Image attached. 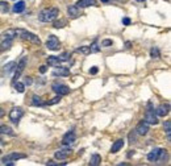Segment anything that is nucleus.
I'll list each match as a JSON object with an SVG mask.
<instances>
[{"label": "nucleus", "mask_w": 171, "mask_h": 166, "mask_svg": "<svg viewBox=\"0 0 171 166\" xmlns=\"http://www.w3.org/2000/svg\"><path fill=\"white\" fill-rule=\"evenodd\" d=\"M59 15V9L58 8H45L40 12L38 15V20L42 23H52L54 21Z\"/></svg>", "instance_id": "1"}, {"label": "nucleus", "mask_w": 171, "mask_h": 166, "mask_svg": "<svg viewBox=\"0 0 171 166\" xmlns=\"http://www.w3.org/2000/svg\"><path fill=\"white\" fill-rule=\"evenodd\" d=\"M16 37H20L21 40H25V41H29L32 44H36V45H41V40L40 37L32 33V32H28L25 29H21V28H17L16 29Z\"/></svg>", "instance_id": "2"}, {"label": "nucleus", "mask_w": 171, "mask_h": 166, "mask_svg": "<svg viewBox=\"0 0 171 166\" xmlns=\"http://www.w3.org/2000/svg\"><path fill=\"white\" fill-rule=\"evenodd\" d=\"M145 121H146L149 125L158 124L157 113H155V110L153 108V106H151V103H148V110H146V113H145Z\"/></svg>", "instance_id": "3"}, {"label": "nucleus", "mask_w": 171, "mask_h": 166, "mask_svg": "<svg viewBox=\"0 0 171 166\" xmlns=\"http://www.w3.org/2000/svg\"><path fill=\"white\" fill-rule=\"evenodd\" d=\"M27 158V154H23V153H11V154H7L5 157H3V163L4 165H13L15 161L17 159H23Z\"/></svg>", "instance_id": "4"}, {"label": "nucleus", "mask_w": 171, "mask_h": 166, "mask_svg": "<svg viewBox=\"0 0 171 166\" xmlns=\"http://www.w3.org/2000/svg\"><path fill=\"white\" fill-rule=\"evenodd\" d=\"M27 62H28V57H23V58L20 60V62L17 63V69H16V73H15V76H13V80H12V83H15L17 82V79L20 78V75L23 74V71H24V69H25V66H27Z\"/></svg>", "instance_id": "5"}, {"label": "nucleus", "mask_w": 171, "mask_h": 166, "mask_svg": "<svg viewBox=\"0 0 171 166\" xmlns=\"http://www.w3.org/2000/svg\"><path fill=\"white\" fill-rule=\"evenodd\" d=\"M46 48L49 50H59L61 48V42L58 40V37L52 34V36H49L48 38V41H46Z\"/></svg>", "instance_id": "6"}, {"label": "nucleus", "mask_w": 171, "mask_h": 166, "mask_svg": "<svg viewBox=\"0 0 171 166\" xmlns=\"http://www.w3.org/2000/svg\"><path fill=\"white\" fill-rule=\"evenodd\" d=\"M23 115H24V111L21 110V108L15 107V108H12L11 112H9V120L12 121V123H18V120L23 117Z\"/></svg>", "instance_id": "7"}, {"label": "nucleus", "mask_w": 171, "mask_h": 166, "mask_svg": "<svg viewBox=\"0 0 171 166\" xmlns=\"http://www.w3.org/2000/svg\"><path fill=\"white\" fill-rule=\"evenodd\" d=\"M53 91L55 94H58L59 96H63V95H67L68 92H70V88H68V86L66 85H62V83H54V85L52 86Z\"/></svg>", "instance_id": "8"}, {"label": "nucleus", "mask_w": 171, "mask_h": 166, "mask_svg": "<svg viewBox=\"0 0 171 166\" xmlns=\"http://www.w3.org/2000/svg\"><path fill=\"white\" fill-rule=\"evenodd\" d=\"M71 153H73V149L71 148H63V149H59V150H57L54 153V157L57 159H66L71 156Z\"/></svg>", "instance_id": "9"}, {"label": "nucleus", "mask_w": 171, "mask_h": 166, "mask_svg": "<svg viewBox=\"0 0 171 166\" xmlns=\"http://www.w3.org/2000/svg\"><path fill=\"white\" fill-rule=\"evenodd\" d=\"M75 140H77V136H75V133H74L73 131H70V132H67L66 135L63 136V138H62V144L66 145V146L73 145V144L75 143Z\"/></svg>", "instance_id": "10"}, {"label": "nucleus", "mask_w": 171, "mask_h": 166, "mask_svg": "<svg viewBox=\"0 0 171 166\" xmlns=\"http://www.w3.org/2000/svg\"><path fill=\"white\" fill-rule=\"evenodd\" d=\"M136 132H137L140 136L148 135V132H149V124H148L145 120L140 121V123H138V125H137V128H136Z\"/></svg>", "instance_id": "11"}, {"label": "nucleus", "mask_w": 171, "mask_h": 166, "mask_svg": "<svg viewBox=\"0 0 171 166\" xmlns=\"http://www.w3.org/2000/svg\"><path fill=\"white\" fill-rule=\"evenodd\" d=\"M168 112H170V104H168V103H166V104H161V106L155 110L157 116H161V117L167 116Z\"/></svg>", "instance_id": "12"}, {"label": "nucleus", "mask_w": 171, "mask_h": 166, "mask_svg": "<svg viewBox=\"0 0 171 166\" xmlns=\"http://www.w3.org/2000/svg\"><path fill=\"white\" fill-rule=\"evenodd\" d=\"M53 75L54 76H68V75H70V69H68V67H59V66H57L53 70Z\"/></svg>", "instance_id": "13"}, {"label": "nucleus", "mask_w": 171, "mask_h": 166, "mask_svg": "<svg viewBox=\"0 0 171 166\" xmlns=\"http://www.w3.org/2000/svg\"><path fill=\"white\" fill-rule=\"evenodd\" d=\"M161 148H155V149H153L151 150L149 154H148V159L150 162H157L158 159H159V156H161Z\"/></svg>", "instance_id": "14"}, {"label": "nucleus", "mask_w": 171, "mask_h": 166, "mask_svg": "<svg viewBox=\"0 0 171 166\" xmlns=\"http://www.w3.org/2000/svg\"><path fill=\"white\" fill-rule=\"evenodd\" d=\"M67 13H68V17L70 18H77L80 16V9L77 5H71V7L67 8Z\"/></svg>", "instance_id": "15"}, {"label": "nucleus", "mask_w": 171, "mask_h": 166, "mask_svg": "<svg viewBox=\"0 0 171 166\" xmlns=\"http://www.w3.org/2000/svg\"><path fill=\"white\" fill-rule=\"evenodd\" d=\"M124 141H125L124 138H118V140H116V141L113 143L112 148H111V153H117L120 149H123V146H124Z\"/></svg>", "instance_id": "16"}, {"label": "nucleus", "mask_w": 171, "mask_h": 166, "mask_svg": "<svg viewBox=\"0 0 171 166\" xmlns=\"http://www.w3.org/2000/svg\"><path fill=\"white\" fill-rule=\"evenodd\" d=\"M95 4H96L95 0H78L77 7H79V8H87V7H90V5H95Z\"/></svg>", "instance_id": "17"}, {"label": "nucleus", "mask_w": 171, "mask_h": 166, "mask_svg": "<svg viewBox=\"0 0 171 166\" xmlns=\"http://www.w3.org/2000/svg\"><path fill=\"white\" fill-rule=\"evenodd\" d=\"M12 48V40L7 38V40H3V42L0 44V52H7Z\"/></svg>", "instance_id": "18"}, {"label": "nucleus", "mask_w": 171, "mask_h": 166, "mask_svg": "<svg viewBox=\"0 0 171 166\" xmlns=\"http://www.w3.org/2000/svg\"><path fill=\"white\" fill-rule=\"evenodd\" d=\"M24 9H25V3L23 2V0L17 2V3L13 5V8H12V11H13L15 13H21V12H24Z\"/></svg>", "instance_id": "19"}, {"label": "nucleus", "mask_w": 171, "mask_h": 166, "mask_svg": "<svg viewBox=\"0 0 171 166\" xmlns=\"http://www.w3.org/2000/svg\"><path fill=\"white\" fill-rule=\"evenodd\" d=\"M48 63L50 66H53V67H57V66H61V63L62 61L58 58V57H55V55H52V57H49L48 58Z\"/></svg>", "instance_id": "20"}, {"label": "nucleus", "mask_w": 171, "mask_h": 166, "mask_svg": "<svg viewBox=\"0 0 171 166\" xmlns=\"http://www.w3.org/2000/svg\"><path fill=\"white\" fill-rule=\"evenodd\" d=\"M100 163H101V157H100V154H98V153L92 154L91 158H90V165H91V166H99Z\"/></svg>", "instance_id": "21"}, {"label": "nucleus", "mask_w": 171, "mask_h": 166, "mask_svg": "<svg viewBox=\"0 0 171 166\" xmlns=\"http://www.w3.org/2000/svg\"><path fill=\"white\" fill-rule=\"evenodd\" d=\"M13 37H16V29H8V30H5V32H3L2 33V38L3 40H7V38H13Z\"/></svg>", "instance_id": "22"}, {"label": "nucleus", "mask_w": 171, "mask_h": 166, "mask_svg": "<svg viewBox=\"0 0 171 166\" xmlns=\"http://www.w3.org/2000/svg\"><path fill=\"white\" fill-rule=\"evenodd\" d=\"M32 104L33 106H45V103H43V100L41 96H38V95H33V98H32Z\"/></svg>", "instance_id": "23"}, {"label": "nucleus", "mask_w": 171, "mask_h": 166, "mask_svg": "<svg viewBox=\"0 0 171 166\" xmlns=\"http://www.w3.org/2000/svg\"><path fill=\"white\" fill-rule=\"evenodd\" d=\"M0 132L4 133V135H9V136H15V132L12 131L9 127L7 125H3V127H0Z\"/></svg>", "instance_id": "24"}, {"label": "nucleus", "mask_w": 171, "mask_h": 166, "mask_svg": "<svg viewBox=\"0 0 171 166\" xmlns=\"http://www.w3.org/2000/svg\"><path fill=\"white\" fill-rule=\"evenodd\" d=\"M75 52L87 55V54H90V53H91V49H90V46H80V48H78L77 50H75Z\"/></svg>", "instance_id": "25"}, {"label": "nucleus", "mask_w": 171, "mask_h": 166, "mask_svg": "<svg viewBox=\"0 0 171 166\" xmlns=\"http://www.w3.org/2000/svg\"><path fill=\"white\" fill-rule=\"evenodd\" d=\"M15 90H16L17 92L23 94V92L25 91V85H24V83H21V82H16V83H15Z\"/></svg>", "instance_id": "26"}, {"label": "nucleus", "mask_w": 171, "mask_h": 166, "mask_svg": "<svg viewBox=\"0 0 171 166\" xmlns=\"http://www.w3.org/2000/svg\"><path fill=\"white\" fill-rule=\"evenodd\" d=\"M9 11V5L7 2H0V12L2 13H7V12Z\"/></svg>", "instance_id": "27"}, {"label": "nucleus", "mask_w": 171, "mask_h": 166, "mask_svg": "<svg viewBox=\"0 0 171 166\" xmlns=\"http://www.w3.org/2000/svg\"><path fill=\"white\" fill-rule=\"evenodd\" d=\"M66 24H67L66 20H57V21H54L53 27H54L55 29H59V28H63V27H65Z\"/></svg>", "instance_id": "28"}, {"label": "nucleus", "mask_w": 171, "mask_h": 166, "mask_svg": "<svg viewBox=\"0 0 171 166\" xmlns=\"http://www.w3.org/2000/svg\"><path fill=\"white\" fill-rule=\"evenodd\" d=\"M15 66H16V62H9V63H7V65L4 66V73H11L12 70H13Z\"/></svg>", "instance_id": "29"}, {"label": "nucleus", "mask_w": 171, "mask_h": 166, "mask_svg": "<svg viewBox=\"0 0 171 166\" xmlns=\"http://www.w3.org/2000/svg\"><path fill=\"white\" fill-rule=\"evenodd\" d=\"M164 131H166L167 138H168V141H170V132H171V121L170 120H167L166 123H164Z\"/></svg>", "instance_id": "30"}, {"label": "nucleus", "mask_w": 171, "mask_h": 166, "mask_svg": "<svg viewBox=\"0 0 171 166\" xmlns=\"http://www.w3.org/2000/svg\"><path fill=\"white\" fill-rule=\"evenodd\" d=\"M61 101V96L58 95V96H55V98H53L52 100H49L48 103H45V104H48V106H54V104H57V103H59Z\"/></svg>", "instance_id": "31"}, {"label": "nucleus", "mask_w": 171, "mask_h": 166, "mask_svg": "<svg viewBox=\"0 0 171 166\" xmlns=\"http://www.w3.org/2000/svg\"><path fill=\"white\" fill-rule=\"evenodd\" d=\"M150 55H151V58H158V57H159V50L157 48H153L150 50Z\"/></svg>", "instance_id": "32"}, {"label": "nucleus", "mask_w": 171, "mask_h": 166, "mask_svg": "<svg viewBox=\"0 0 171 166\" xmlns=\"http://www.w3.org/2000/svg\"><path fill=\"white\" fill-rule=\"evenodd\" d=\"M90 49H91V53H98L99 50H100V48L98 46V42H96V41H95V42L92 44V45L90 46Z\"/></svg>", "instance_id": "33"}, {"label": "nucleus", "mask_w": 171, "mask_h": 166, "mask_svg": "<svg viewBox=\"0 0 171 166\" xmlns=\"http://www.w3.org/2000/svg\"><path fill=\"white\" fill-rule=\"evenodd\" d=\"M58 58L62 61V62H65V61H68L70 60V53H63L62 55H59Z\"/></svg>", "instance_id": "34"}, {"label": "nucleus", "mask_w": 171, "mask_h": 166, "mask_svg": "<svg viewBox=\"0 0 171 166\" xmlns=\"http://www.w3.org/2000/svg\"><path fill=\"white\" fill-rule=\"evenodd\" d=\"M112 44H113L112 40H103V41H101V46L108 48V46H112Z\"/></svg>", "instance_id": "35"}, {"label": "nucleus", "mask_w": 171, "mask_h": 166, "mask_svg": "<svg viewBox=\"0 0 171 166\" xmlns=\"http://www.w3.org/2000/svg\"><path fill=\"white\" fill-rule=\"evenodd\" d=\"M98 71H99V69H98L96 66H93L92 69H90V74H92V75H95V74H98Z\"/></svg>", "instance_id": "36"}, {"label": "nucleus", "mask_w": 171, "mask_h": 166, "mask_svg": "<svg viewBox=\"0 0 171 166\" xmlns=\"http://www.w3.org/2000/svg\"><path fill=\"white\" fill-rule=\"evenodd\" d=\"M123 24L124 25H130V18L129 17H124L123 18Z\"/></svg>", "instance_id": "37"}, {"label": "nucleus", "mask_w": 171, "mask_h": 166, "mask_svg": "<svg viewBox=\"0 0 171 166\" xmlns=\"http://www.w3.org/2000/svg\"><path fill=\"white\" fill-rule=\"evenodd\" d=\"M25 85H32V78H30V76H27V78H25Z\"/></svg>", "instance_id": "38"}, {"label": "nucleus", "mask_w": 171, "mask_h": 166, "mask_svg": "<svg viewBox=\"0 0 171 166\" xmlns=\"http://www.w3.org/2000/svg\"><path fill=\"white\" fill-rule=\"evenodd\" d=\"M46 70H48V69H46V66H41V67H40V73H42V74H43V73H46Z\"/></svg>", "instance_id": "39"}, {"label": "nucleus", "mask_w": 171, "mask_h": 166, "mask_svg": "<svg viewBox=\"0 0 171 166\" xmlns=\"http://www.w3.org/2000/svg\"><path fill=\"white\" fill-rule=\"evenodd\" d=\"M4 115H5V111L3 110L2 107H0V117H4Z\"/></svg>", "instance_id": "40"}, {"label": "nucleus", "mask_w": 171, "mask_h": 166, "mask_svg": "<svg viewBox=\"0 0 171 166\" xmlns=\"http://www.w3.org/2000/svg\"><path fill=\"white\" fill-rule=\"evenodd\" d=\"M129 137H130V143H134V135H133V132L129 135Z\"/></svg>", "instance_id": "41"}, {"label": "nucleus", "mask_w": 171, "mask_h": 166, "mask_svg": "<svg viewBox=\"0 0 171 166\" xmlns=\"http://www.w3.org/2000/svg\"><path fill=\"white\" fill-rule=\"evenodd\" d=\"M101 2H103V3H108L109 0H101Z\"/></svg>", "instance_id": "42"}, {"label": "nucleus", "mask_w": 171, "mask_h": 166, "mask_svg": "<svg viewBox=\"0 0 171 166\" xmlns=\"http://www.w3.org/2000/svg\"><path fill=\"white\" fill-rule=\"evenodd\" d=\"M137 2H143V0H137Z\"/></svg>", "instance_id": "43"}, {"label": "nucleus", "mask_w": 171, "mask_h": 166, "mask_svg": "<svg viewBox=\"0 0 171 166\" xmlns=\"http://www.w3.org/2000/svg\"><path fill=\"white\" fill-rule=\"evenodd\" d=\"M0 154H2V150H0Z\"/></svg>", "instance_id": "44"}]
</instances>
